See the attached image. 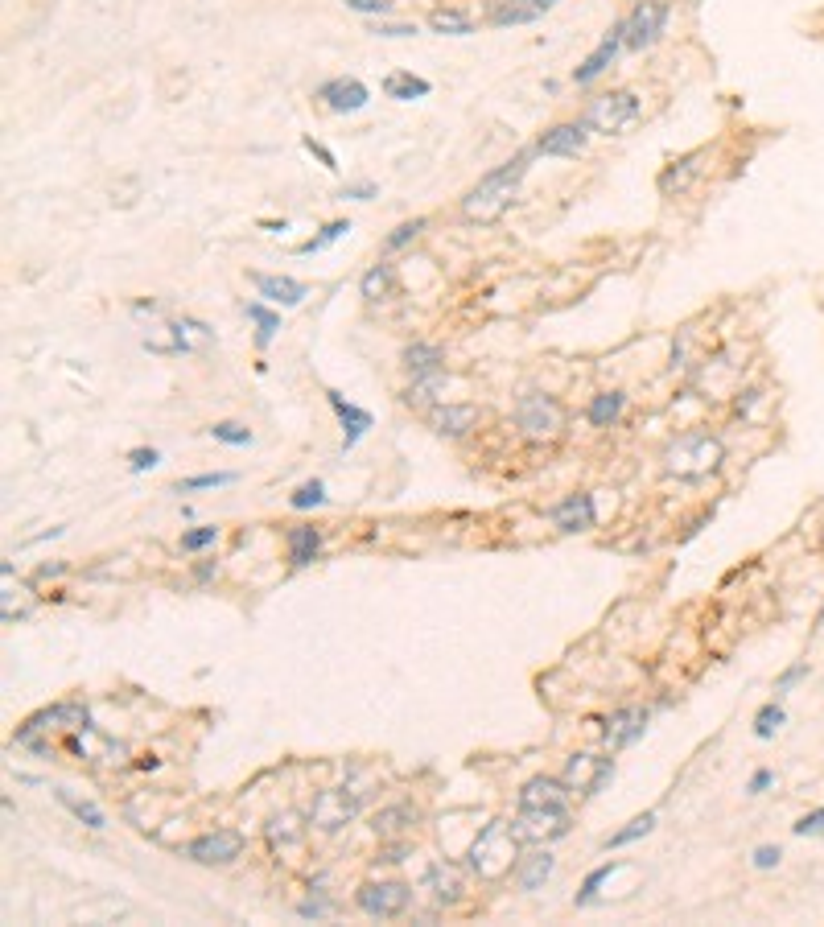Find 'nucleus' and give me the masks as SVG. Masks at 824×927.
Returning <instances> with one entry per match:
<instances>
[{
  "label": "nucleus",
  "mask_w": 824,
  "mask_h": 927,
  "mask_svg": "<svg viewBox=\"0 0 824 927\" xmlns=\"http://www.w3.org/2000/svg\"><path fill=\"white\" fill-rule=\"evenodd\" d=\"M528 174V153H515L511 161H503L499 169H491V174L478 182L466 198H462V215L470 223H499L507 211H511V202L515 194H520V182Z\"/></svg>",
  "instance_id": "nucleus-1"
},
{
  "label": "nucleus",
  "mask_w": 824,
  "mask_h": 927,
  "mask_svg": "<svg viewBox=\"0 0 824 927\" xmlns=\"http://www.w3.org/2000/svg\"><path fill=\"white\" fill-rule=\"evenodd\" d=\"M664 474L680 478V483H701V478L717 474V466L726 462V445H721L709 429H689L664 445Z\"/></svg>",
  "instance_id": "nucleus-2"
},
{
  "label": "nucleus",
  "mask_w": 824,
  "mask_h": 927,
  "mask_svg": "<svg viewBox=\"0 0 824 927\" xmlns=\"http://www.w3.org/2000/svg\"><path fill=\"white\" fill-rule=\"evenodd\" d=\"M520 837L507 820H491L478 829V837L470 841L466 849V870L478 878V882H503L515 866H520Z\"/></svg>",
  "instance_id": "nucleus-3"
},
{
  "label": "nucleus",
  "mask_w": 824,
  "mask_h": 927,
  "mask_svg": "<svg viewBox=\"0 0 824 927\" xmlns=\"http://www.w3.org/2000/svg\"><path fill=\"white\" fill-rule=\"evenodd\" d=\"M515 425H520V433L536 445L544 441H557L569 425V412L557 396H548V392H524L520 400H515Z\"/></svg>",
  "instance_id": "nucleus-4"
},
{
  "label": "nucleus",
  "mask_w": 824,
  "mask_h": 927,
  "mask_svg": "<svg viewBox=\"0 0 824 927\" xmlns=\"http://www.w3.org/2000/svg\"><path fill=\"white\" fill-rule=\"evenodd\" d=\"M639 95L635 91H606L598 95L586 116H581V124H586L590 132H602V136H618V132H627L635 120H639Z\"/></svg>",
  "instance_id": "nucleus-5"
},
{
  "label": "nucleus",
  "mask_w": 824,
  "mask_h": 927,
  "mask_svg": "<svg viewBox=\"0 0 824 927\" xmlns=\"http://www.w3.org/2000/svg\"><path fill=\"white\" fill-rule=\"evenodd\" d=\"M363 796L351 792V787H326V792L314 796V808H309V824L322 833H338L359 816Z\"/></svg>",
  "instance_id": "nucleus-6"
},
{
  "label": "nucleus",
  "mask_w": 824,
  "mask_h": 927,
  "mask_svg": "<svg viewBox=\"0 0 824 927\" xmlns=\"http://www.w3.org/2000/svg\"><path fill=\"white\" fill-rule=\"evenodd\" d=\"M511 829L528 845H548V841H561L569 833V812L565 808H520V816L511 820Z\"/></svg>",
  "instance_id": "nucleus-7"
},
{
  "label": "nucleus",
  "mask_w": 824,
  "mask_h": 927,
  "mask_svg": "<svg viewBox=\"0 0 824 927\" xmlns=\"http://www.w3.org/2000/svg\"><path fill=\"white\" fill-rule=\"evenodd\" d=\"M610 775H614V763L606 759V754L581 750V754H569V759H565V775L561 779L569 783L573 796H598Z\"/></svg>",
  "instance_id": "nucleus-8"
},
{
  "label": "nucleus",
  "mask_w": 824,
  "mask_h": 927,
  "mask_svg": "<svg viewBox=\"0 0 824 927\" xmlns=\"http://www.w3.org/2000/svg\"><path fill=\"white\" fill-rule=\"evenodd\" d=\"M244 853V833L239 829H215V833H202L186 845V857L198 866H227Z\"/></svg>",
  "instance_id": "nucleus-9"
},
{
  "label": "nucleus",
  "mask_w": 824,
  "mask_h": 927,
  "mask_svg": "<svg viewBox=\"0 0 824 927\" xmlns=\"http://www.w3.org/2000/svg\"><path fill=\"white\" fill-rule=\"evenodd\" d=\"M668 5L664 0H639L635 13L627 17V46L631 50H647V46H656L660 42V33L668 25Z\"/></svg>",
  "instance_id": "nucleus-10"
},
{
  "label": "nucleus",
  "mask_w": 824,
  "mask_h": 927,
  "mask_svg": "<svg viewBox=\"0 0 824 927\" xmlns=\"http://www.w3.org/2000/svg\"><path fill=\"white\" fill-rule=\"evenodd\" d=\"M408 903H412V890L404 882H367L359 890V907L375 919H396L408 911Z\"/></svg>",
  "instance_id": "nucleus-11"
},
{
  "label": "nucleus",
  "mask_w": 824,
  "mask_h": 927,
  "mask_svg": "<svg viewBox=\"0 0 824 927\" xmlns=\"http://www.w3.org/2000/svg\"><path fill=\"white\" fill-rule=\"evenodd\" d=\"M647 717H651V713H647V709H639V705L610 713L606 730H602V742H606V750L614 754V750H627V746H635V742L643 738V730H647Z\"/></svg>",
  "instance_id": "nucleus-12"
},
{
  "label": "nucleus",
  "mask_w": 824,
  "mask_h": 927,
  "mask_svg": "<svg viewBox=\"0 0 824 927\" xmlns=\"http://www.w3.org/2000/svg\"><path fill=\"white\" fill-rule=\"evenodd\" d=\"M66 746H71L79 759H87V763H103V767H112V763H120L124 759V746L120 742H112V738H103L91 721L87 726H79L71 738H66Z\"/></svg>",
  "instance_id": "nucleus-13"
},
{
  "label": "nucleus",
  "mask_w": 824,
  "mask_h": 927,
  "mask_svg": "<svg viewBox=\"0 0 824 927\" xmlns=\"http://www.w3.org/2000/svg\"><path fill=\"white\" fill-rule=\"evenodd\" d=\"M425 890L433 895L437 907H458L466 899V878L454 862H433L425 870Z\"/></svg>",
  "instance_id": "nucleus-14"
},
{
  "label": "nucleus",
  "mask_w": 824,
  "mask_h": 927,
  "mask_svg": "<svg viewBox=\"0 0 824 927\" xmlns=\"http://www.w3.org/2000/svg\"><path fill=\"white\" fill-rule=\"evenodd\" d=\"M623 46H627V21H618V25L606 33V38L598 42V50L573 71V79H577V83H594V79L606 71V66L618 58V50H623Z\"/></svg>",
  "instance_id": "nucleus-15"
},
{
  "label": "nucleus",
  "mask_w": 824,
  "mask_h": 927,
  "mask_svg": "<svg viewBox=\"0 0 824 927\" xmlns=\"http://www.w3.org/2000/svg\"><path fill=\"white\" fill-rule=\"evenodd\" d=\"M474 425H478L474 404H433L429 408V429L437 437H466Z\"/></svg>",
  "instance_id": "nucleus-16"
},
{
  "label": "nucleus",
  "mask_w": 824,
  "mask_h": 927,
  "mask_svg": "<svg viewBox=\"0 0 824 927\" xmlns=\"http://www.w3.org/2000/svg\"><path fill=\"white\" fill-rule=\"evenodd\" d=\"M586 136H590V128L581 120L577 124H557L536 141V153H544V157H577L581 149H586Z\"/></svg>",
  "instance_id": "nucleus-17"
},
{
  "label": "nucleus",
  "mask_w": 824,
  "mask_h": 927,
  "mask_svg": "<svg viewBox=\"0 0 824 927\" xmlns=\"http://www.w3.org/2000/svg\"><path fill=\"white\" fill-rule=\"evenodd\" d=\"M548 520H553L561 532H590L598 524L594 495H569L565 503H557L553 511H548Z\"/></svg>",
  "instance_id": "nucleus-18"
},
{
  "label": "nucleus",
  "mask_w": 824,
  "mask_h": 927,
  "mask_svg": "<svg viewBox=\"0 0 824 927\" xmlns=\"http://www.w3.org/2000/svg\"><path fill=\"white\" fill-rule=\"evenodd\" d=\"M557 0H499L491 9V25L495 29H507V25H532L540 21L544 13H553Z\"/></svg>",
  "instance_id": "nucleus-19"
},
{
  "label": "nucleus",
  "mask_w": 824,
  "mask_h": 927,
  "mask_svg": "<svg viewBox=\"0 0 824 927\" xmlns=\"http://www.w3.org/2000/svg\"><path fill=\"white\" fill-rule=\"evenodd\" d=\"M569 783L565 779H553V775H536L524 783V792H520V808H565L569 800Z\"/></svg>",
  "instance_id": "nucleus-20"
},
{
  "label": "nucleus",
  "mask_w": 824,
  "mask_h": 927,
  "mask_svg": "<svg viewBox=\"0 0 824 927\" xmlns=\"http://www.w3.org/2000/svg\"><path fill=\"white\" fill-rule=\"evenodd\" d=\"M417 824H421V808H417V804H392V808H380V812H375L371 829H375V837H380V841H392V837L412 833Z\"/></svg>",
  "instance_id": "nucleus-21"
},
{
  "label": "nucleus",
  "mask_w": 824,
  "mask_h": 927,
  "mask_svg": "<svg viewBox=\"0 0 824 927\" xmlns=\"http://www.w3.org/2000/svg\"><path fill=\"white\" fill-rule=\"evenodd\" d=\"M318 99H326V108H334V112H359V108H367L371 91L359 79H330L318 91Z\"/></svg>",
  "instance_id": "nucleus-22"
},
{
  "label": "nucleus",
  "mask_w": 824,
  "mask_h": 927,
  "mask_svg": "<svg viewBox=\"0 0 824 927\" xmlns=\"http://www.w3.org/2000/svg\"><path fill=\"white\" fill-rule=\"evenodd\" d=\"M326 400H330V408H334V417L342 421V429H347V441H342V450H351V445L371 429V412L359 408V404H351V400H342L338 392H326Z\"/></svg>",
  "instance_id": "nucleus-23"
},
{
  "label": "nucleus",
  "mask_w": 824,
  "mask_h": 927,
  "mask_svg": "<svg viewBox=\"0 0 824 927\" xmlns=\"http://www.w3.org/2000/svg\"><path fill=\"white\" fill-rule=\"evenodd\" d=\"M0 577H5V590H0V618L5 623H17V618H25L29 610H33V594H29V586H13V565L5 561L0 565Z\"/></svg>",
  "instance_id": "nucleus-24"
},
{
  "label": "nucleus",
  "mask_w": 824,
  "mask_h": 927,
  "mask_svg": "<svg viewBox=\"0 0 824 927\" xmlns=\"http://www.w3.org/2000/svg\"><path fill=\"white\" fill-rule=\"evenodd\" d=\"M557 862H553V853L548 849H536L528 857H520V866H515V882H520V890H540L548 878H553Z\"/></svg>",
  "instance_id": "nucleus-25"
},
{
  "label": "nucleus",
  "mask_w": 824,
  "mask_h": 927,
  "mask_svg": "<svg viewBox=\"0 0 824 927\" xmlns=\"http://www.w3.org/2000/svg\"><path fill=\"white\" fill-rule=\"evenodd\" d=\"M256 289H260V297H268L272 305H301L305 301V285L301 281H293V277H264V272H256Z\"/></svg>",
  "instance_id": "nucleus-26"
},
{
  "label": "nucleus",
  "mask_w": 824,
  "mask_h": 927,
  "mask_svg": "<svg viewBox=\"0 0 824 927\" xmlns=\"http://www.w3.org/2000/svg\"><path fill=\"white\" fill-rule=\"evenodd\" d=\"M701 157H705V153H689V157L672 161L664 174H660V194H680V190H689V182L701 174Z\"/></svg>",
  "instance_id": "nucleus-27"
},
{
  "label": "nucleus",
  "mask_w": 824,
  "mask_h": 927,
  "mask_svg": "<svg viewBox=\"0 0 824 927\" xmlns=\"http://www.w3.org/2000/svg\"><path fill=\"white\" fill-rule=\"evenodd\" d=\"M318 548H322V532L318 528H293L289 532V565H297V569L314 565Z\"/></svg>",
  "instance_id": "nucleus-28"
},
{
  "label": "nucleus",
  "mask_w": 824,
  "mask_h": 927,
  "mask_svg": "<svg viewBox=\"0 0 824 927\" xmlns=\"http://www.w3.org/2000/svg\"><path fill=\"white\" fill-rule=\"evenodd\" d=\"M623 404H627L623 392H598V396L590 400V408H586V417H590L594 429H610L618 417H623Z\"/></svg>",
  "instance_id": "nucleus-29"
},
{
  "label": "nucleus",
  "mask_w": 824,
  "mask_h": 927,
  "mask_svg": "<svg viewBox=\"0 0 824 927\" xmlns=\"http://www.w3.org/2000/svg\"><path fill=\"white\" fill-rule=\"evenodd\" d=\"M359 289H363V297H367V301H388V297H392V289H396V268H392V264H375V268H367V272H363V281H359Z\"/></svg>",
  "instance_id": "nucleus-30"
},
{
  "label": "nucleus",
  "mask_w": 824,
  "mask_h": 927,
  "mask_svg": "<svg viewBox=\"0 0 824 927\" xmlns=\"http://www.w3.org/2000/svg\"><path fill=\"white\" fill-rule=\"evenodd\" d=\"M404 367L412 371V380H421V375H437L441 371V347H429V342H412L404 351Z\"/></svg>",
  "instance_id": "nucleus-31"
},
{
  "label": "nucleus",
  "mask_w": 824,
  "mask_h": 927,
  "mask_svg": "<svg viewBox=\"0 0 824 927\" xmlns=\"http://www.w3.org/2000/svg\"><path fill=\"white\" fill-rule=\"evenodd\" d=\"M433 87L425 83V79H417V75H408V71H396V75H388L384 79V95L388 99H400V103H412V99H425Z\"/></svg>",
  "instance_id": "nucleus-32"
},
{
  "label": "nucleus",
  "mask_w": 824,
  "mask_h": 927,
  "mask_svg": "<svg viewBox=\"0 0 824 927\" xmlns=\"http://www.w3.org/2000/svg\"><path fill=\"white\" fill-rule=\"evenodd\" d=\"M429 29L433 33H450V38H466V33L474 29V21L462 9H437V13H429Z\"/></svg>",
  "instance_id": "nucleus-33"
},
{
  "label": "nucleus",
  "mask_w": 824,
  "mask_h": 927,
  "mask_svg": "<svg viewBox=\"0 0 824 927\" xmlns=\"http://www.w3.org/2000/svg\"><path fill=\"white\" fill-rule=\"evenodd\" d=\"M58 804L66 808V812H71L75 820H83L87 824V829H103V824H108V820H103V812L95 808V804H87V800H79V796H71V792H66V787H58Z\"/></svg>",
  "instance_id": "nucleus-34"
},
{
  "label": "nucleus",
  "mask_w": 824,
  "mask_h": 927,
  "mask_svg": "<svg viewBox=\"0 0 824 927\" xmlns=\"http://www.w3.org/2000/svg\"><path fill=\"white\" fill-rule=\"evenodd\" d=\"M174 334H178V351H182V355H186V351H202V347H211V330H206L202 322H194V318L174 322Z\"/></svg>",
  "instance_id": "nucleus-35"
},
{
  "label": "nucleus",
  "mask_w": 824,
  "mask_h": 927,
  "mask_svg": "<svg viewBox=\"0 0 824 927\" xmlns=\"http://www.w3.org/2000/svg\"><path fill=\"white\" fill-rule=\"evenodd\" d=\"M293 841H301V824H297V816H293V812L272 816V824H268V845L277 849V845H293Z\"/></svg>",
  "instance_id": "nucleus-36"
},
{
  "label": "nucleus",
  "mask_w": 824,
  "mask_h": 927,
  "mask_svg": "<svg viewBox=\"0 0 824 927\" xmlns=\"http://www.w3.org/2000/svg\"><path fill=\"white\" fill-rule=\"evenodd\" d=\"M651 829H656V812H643V816H635L627 829H618L610 841H606V849H623V845H631V841H639V837H647Z\"/></svg>",
  "instance_id": "nucleus-37"
},
{
  "label": "nucleus",
  "mask_w": 824,
  "mask_h": 927,
  "mask_svg": "<svg viewBox=\"0 0 824 927\" xmlns=\"http://www.w3.org/2000/svg\"><path fill=\"white\" fill-rule=\"evenodd\" d=\"M248 318L260 326V330H256V342H260V347H268V342L277 338V326H281V318L272 314V309H264L260 301H252V305H248Z\"/></svg>",
  "instance_id": "nucleus-38"
},
{
  "label": "nucleus",
  "mask_w": 824,
  "mask_h": 927,
  "mask_svg": "<svg viewBox=\"0 0 824 927\" xmlns=\"http://www.w3.org/2000/svg\"><path fill=\"white\" fill-rule=\"evenodd\" d=\"M235 470H215V474H194V478H186V483H178V491L182 495H190V491H211V487H231L235 483Z\"/></svg>",
  "instance_id": "nucleus-39"
},
{
  "label": "nucleus",
  "mask_w": 824,
  "mask_h": 927,
  "mask_svg": "<svg viewBox=\"0 0 824 927\" xmlns=\"http://www.w3.org/2000/svg\"><path fill=\"white\" fill-rule=\"evenodd\" d=\"M347 231H351V223H342V219H338V223H330V227H326V231H322L318 239H309V244H301V248H297V256H314V252L330 248L334 239H342V235H347Z\"/></svg>",
  "instance_id": "nucleus-40"
},
{
  "label": "nucleus",
  "mask_w": 824,
  "mask_h": 927,
  "mask_svg": "<svg viewBox=\"0 0 824 927\" xmlns=\"http://www.w3.org/2000/svg\"><path fill=\"white\" fill-rule=\"evenodd\" d=\"M779 726H783V705L771 701V705L759 709V717H754V738H771Z\"/></svg>",
  "instance_id": "nucleus-41"
},
{
  "label": "nucleus",
  "mask_w": 824,
  "mask_h": 927,
  "mask_svg": "<svg viewBox=\"0 0 824 927\" xmlns=\"http://www.w3.org/2000/svg\"><path fill=\"white\" fill-rule=\"evenodd\" d=\"M425 227H429L425 219H412V223H400V227H396V231H392V235L384 239V248H388V252H396V248H404V244H412V239H417V235H421Z\"/></svg>",
  "instance_id": "nucleus-42"
},
{
  "label": "nucleus",
  "mask_w": 824,
  "mask_h": 927,
  "mask_svg": "<svg viewBox=\"0 0 824 927\" xmlns=\"http://www.w3.org/2000/svg\"><path fill=\"white\" fill-rule=\"evenodd\" d=\"M297 511H305V507H318V503H326V487L318 483V478H314V483H301L297 491H293V499H289Z\"/></svg>",
  "instance_id": "nucleus-43"
},
{
  "label": "nucleus",
  "mask_w": 824,
  "mask_h": 927,
  "mask_svg": "<svg viewBox=\"0 0 824 927\" xmlns=\"http://www.w3.org/2000/svg\"><path fill=\"white\" fill-rule=\"evenodd\" d=\"M211 437H215V441H223V445H248V441H252V433H248L244 425H235V421H219V425H211Z\"/></svg>",
  "instance_id": "nucleus-44"
},
{
  "label": "nucleus",
  "mask_w": 824,
  "mask_h": 927,
  "mask_svg": "<svg viewBox=\"0 0 824 927\" xmlns=\"http://www.w3.org/2000/svg\"><path fill=\"white\" fill-rule=\"evenodd\" d=\"M614 870H618V866H598V870H594V874L586 878V886H581V895H577V907H586V903H594V895H598V886H602V882H606V878H610Z\"/></svg>",
  "instance_id": "nucleus-45"
},
{
  "label": "nucleus",
  "mask_w": 824,
  "mask_h": 927,
  "mask_svg": "<svg viewBox=\"0 0 824 927\" xmlns=\"http://www.w3.org/2000/svg\"><path fill=\"white\" fill-rule=\"evenodd\" d=\"M215 540H219V528H215V524H211V528H194V532L182 536V548H186V553H198V548L215 544Z\"/></svg>",
  "instance_id": "nucleus-46"
},
{
  "label": "nucleus",
  "mask_w": 824,
  "mask_h": 927,
  "mask_svg": "<svg viewBox=\"0 0 824 927\" xmlns=\"http://www.w3.org/2000/svg\"><path fill=\"white\" fill-rule=\"evenodd\" d=\"M796 837H824V808L808 812L796 820Z\"/></svg>",
  "instance_id": "nucleus-47"
},
{
  "label": "nucleus",
  "mask_w": 824,
  "mask_h": 927,
  "mask_svg": "<svg viewBox=\"0 0 824 927\" xmlns=\"http://www.w3.org/2000/svg\"><path fill=\"white\" fill-rule=\"evenodd\" d=\"M779 849L775 845H759V849H754V857H750V862H754V870H775L779 866Z\"/></svg>",
  "instance_id": "nucleus-48"
},
{
  "label": "nucleus",
  "mask_w": 824,
  "mask_h": 927,
  "mask_svg": "<svg viewBox=\"0 0 824 927\" xmlns=\"http://www.w3.org/2000/svg\"><path fill=\"white\" fill-rule=\"evenodd\" d=\"M297 915H305V919H322V915H330V903H326V899H305V903H297Z\"/></svg>",
  "instance_id": "nucleus-49"
},
{
  "label": "nucleus",
  "mask_w": 824,
  "mask_h": 927,
  "mask_svg": "<svg viewBox=\"0 0 824 927\" xmlns=\"http://www.w3.org/2000/svg\"><path fill=\"white\" fill-rule=\"evenodd\" d=\"M342 5L359 13H388V0H342Z\"/></svg>",
  "instance_id": "nucleus-50"
},
{
  "label": "nucleus",
  "mask_w": 824,
  "mask_h": 927,
  "mask_svg": "<svg viewBox=\"0 0 824 927\" xmlns=\"http://www.w3.org/2000/svg\"><path fill=\"white\" fill-rule=\"evenodd\" d=\"M157 466V450H132V470L141 474V470H153Z\"/></svg>",
  "instance_id": "nucleus-51"
},
{
  "label": "nucleus",
  "mask_w": 824,
  "mask_h": 927,
  "mask_svg": "<svg viewBox=\"0 0 824 927\" xmlns=\"http://www.w3.org/2000/svg\"><path fill=\"white\" fill-rule=\"evenodd\" d=\"M380 38H408V33H417V25H375Z\"/></svg>",
  "instance_id": "nucleus-52"
},
{
  "label": "nucleus",
  "mask_w": 824,
  "mask_h": 927,
  "mask_svg": "<svg viewBox=\"0 0 824 927\" xmlns=\"http://www.w3.org/2000/svg\"><path fill=\"white\" fill-rule=\"evenodd\" d=\"M804 672H808L804 664H796V668H787V672H783V680H779V693H787V689H792V684H796V680H800Z\"/></svg>",
  "instance_id": "nucleus-53"
},
{
  "label": "nucleus",
  "mask_w": 824,
  "mask_h": 927,
  "mask_svg": "<svg viewBox=\"0 0 824 927\" xmlns=\"http://www.w3.org/2000/svg\"><path fill=\"white\" fill-rule=\"evenodd\" d=\"M305 149L314 153V157H322V165H326V169H338V161H334V153H330V149H322V145H314V141H305Z\"/></svg>",
  "instance_id": "nucleus-54"
},
{
  "label": "nucleus",
  "mask_w": 824,
  "mask_h": 927,
  "mask_svg": "<svg viewBox=\"0 0 824 927\" xmlns=\"http://www.w3.org/2000/svg\"><path fill=\"white\" fill-rule=\"evenodd\" d=\"M371 194H375V186H371V182H359V186H347V190H342V198H359V202H363V198H371Z\"/></svg>",
  "instance_id": "nucleus-55"
},
{
  "label": "nucleus",
  "mask_w": 824,
  "mask_h": 927,
  "mask_svg": "<svg viewBox=\"0 0 824 927\" xmlns=\"http://www.w3.org/2000/svg\"><path fill=\"white\" fill-rule=\"evenodd\" d=\"M771 779H775L771 771H759V775H754V779H750V796H759L763 787H771Z\"/></svg>",
  "instance_id": "nucleus-56"
},
{
  "label": "nucleus",
  "mask_w": 824,
  "mask_h": 927,
  "mask_svg": "<svg viewBox=\"0 0 824 927\" xmlns=\"http://www.w3.org/2000/svg\"><path fill=\"white\" fill-rule=\"evenodd\" d=\"M58 573H66V565H42L38 569V577H58Z\"/></svg>",
  "instance_id": "nucleus-57"
},
{
  "label": "nucleus",
  "mask_w": 824,
  "mask_h": 927,
  "mask_svg": "<svg viewBox=\"0 0 824 927\" xmlns=\"http://www.w3.org/2000/svg\"><path fill=\"white\" fill-rule=\"evenodd\" d=\"M820 623H824V610H820Z\"/></svg>",
  "instance_id": "nucleus-58"
}]
</instances>
